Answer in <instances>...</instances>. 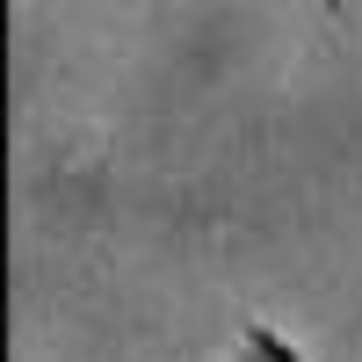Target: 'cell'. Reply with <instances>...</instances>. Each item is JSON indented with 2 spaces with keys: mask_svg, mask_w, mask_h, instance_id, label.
Here are the masks:
<instances>
[{
  "mask_svg": "<svg viewBox=\"0 0 362 362\" xmlns=\"http://www.w3.org/2000/svg\"><path fill=\"white\" fill-rule=\"evenodd\" d=\"M326 8H341V0H326Z\"/></svg>",
  "mask_w": 362,
  "mask_h": 362,
  "instance_id": "2",
  "label": "cell"
},
{
  "mask_svg": "<svg viewBox=\"0 0 362 362\" xmlns=\"http://www.w3.org/2000/svg\"><path fill=\"white\" fill-rule=\"evenodd\" d=\"M232 362H305V348L283 341L268 319H247V326H239V341H232Z\"/></svg>",
  "mask_w": 362,
  "mask_h": 362,
  "instance_id": "1",
  "label": "cell"
}]
</instances>
